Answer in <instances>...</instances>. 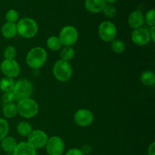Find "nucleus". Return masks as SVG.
Masks as SVG:
<instances>
[{
	"label": "nucleus",
	"instance_id": "nucleus-1",
	"mask_svg": "<svg viewBox=\"0 0 155 155\" xmlns=\"http://www.w3.org/2000/svg\"><path fill=\"white\" fill-rule=\"evenodd\" d=\"M47 52L42 47L36 46L31 48L27 56L26 63L33 70H37L42 68L47 61Z\"/></svg>",
	"mask_w": 155,
	"mask_h": 155
},
{
	"label": "nucleus",
	"instance_id": "nucleus-2",
	"mask_svg": "<svg viewBox=\"0 0 155 155\" xmlns=\"http://www.w3.org/2000/svg\"><path fill=\"white\" fill-rule=\"evenodd\" d=\"M16 105L18 114L26 119L34 117L39 112V105L37 102L30 98L19 100Z\"/></svg>",
	"mask_w": 155,
	"mask_h": 155
},
{
	"label": "nucleus",
	"instance_id": "nucleus-3",
	"mask_svg": "<svg viewBox=\"0 0 155 155\" xmlns=\"http://www.w3.org/2000/svg\"><path fill=\"white\" fill-rule=\"evenodd\" d=\"M16 26L18 34L25 39L34 37L38 33L37 23L30 18H22L16 24Z\"/></svg>",
	"mask_w": 155,
	"mask_h": 155
},
{
	"label": "nucleus",
	"instance_id": "nucleus-4",
	"mask_svg": "<svg viewBox=\"0 0 155 155\" xmlns=\"http://www.w3.org/2000/svg\"><path fill=\"white\" fill-rule=\"evenodd\" d=\"M52 72L56 80L60 82H67L72 77L73 68L69 61L61 59L54 63Z\"/></svg>",
	"mask_w": 155,
	"mask_h": 155
},
{
	"label": "nucleus",
	"instance_id": "nucleus-5",
	"mask_svg": "<svg viewBox=\"0 0 155 155\" xmlns=\"http://www.w3.org/2000/svg\"><path fill=\"white\" fill-rule=\"evenodd\" d=\"M33 91V84L28 80H20L15 84L13 92L15 95V101H19L23 98H30Z\"/></svg>",
	"mask_w": 155,
	"mask_h": 155
},
{
	"label": "nucleus",
	"instance_id": "nucleus-6",
	"mask_svg": "<svg viewBox=\"0 0 155 155\" xmlns=\"http://www.w3.org/2000/svg\"><path fill=\"white\" fill-rule=\"evenodd\" d=\"M58 37L62 45L64 46H71L78 40L79 33L75 27L68 25L61 29Z\"/></svg>",
	"mask_w": 155,
	"mask_h": 155
},
{
	"label": "nucleus",
	"instance_id": "nucleus-7",
	"mask_svg": "<svg viewBox=\"0 0 155 155\" xmlns=\"http://www.w3.org/2000/svg\"><path fill=\"white\" fill-rule=\"evenodd\" d=\"M98 36L104 42H112L117 36L115 24L111 21H103L98 27Z\"/></svg>",
	"mask_w": 155,
	"mask_h": 155
},
{
	"label": "nucleus",
	"instance_id": "nucleus-8",
	"mask_svg": "<svg viewBox=\"0 0 155 155\" xmlns=\"http://www.w3.org/2000/svg\"><path fill=\"white\" fill-rule=\"evenodd\" d=\"M28 143L35 149H39L45 146L48 142V135L41 130H32L28 136Z\"/></svg>",
	"mask_w": 155,
	"mask_h": 155
},
{
	"label": "nucleus",
	"instance_id": "nucleus-9",
	"mask_svg": "<svg viewBox=\"0 0 155 155\" xmlns=\"http://www.w3.org/2000/svg\"><path fill=\"white\" fill-rule=\"evenodd\" d=\"M0 69L5 77L15 78L21 72L20 65L15 59H5L1 63Z\"/></svg>",
	"mask_w": 155,
	"mask_h": 155
},
{
	"label": "nucleus",
	"instance_id": "nucleus-10",
	"mask_svg": "<svg viewBox=\"0 0 155 155\" xmlns=\"http://www.w3.org/2000/svg\"><path fill=\"white\" fill-rule=\"evenodd\" d=\"M45 147L48 155H61L64 151V142L59 136H51L48 138Z\"/></svg>",
	"mask_w": 155,
	"mask_h": 155
},
{
	"label": "nucleus",
	"instance_id": "nucleus-11",
	"mask_svg": "<svg viewBox=\"0 0 155 155\" xmlns=\"http://www.w3.org/2000/svg\"><path fill=\"white\" fill-rule=\"evenodd\" d=\"M74 122L80 127H86L92 124L94 120V115L91 110L82 108L74 114Z\"/></svg>",
	"mask_w": 155,
	"mask_h": 155
},
{
	"label": "nucleus",
	"instance_id": "nucleus-12",
	"mask_svg": "<svg viewBox=\"0 0 155 155\" xmlns=\"http://www.w3.org/2000/svg\"><path fill=\"white\" fill-rule=\"evenodd\" d=\"M131 39L133 43L139 46L147 45L151 41L149 31L142 27L134 30L131 34Z\"/></svg>",
	"mask_w": 155,
	"mask_h": 155
},
{
	"label": "nucleus",
	"instance_id": "nucleus-13",
	"mask_svg": "<svg viewBox=\"0 0 155 155\" xmlns=\"http://www.w3.org/2000/svg\"><path fill=\"white\" fill-rule=\"evenodd\" d=\"M145 23V17L139 11H134L132 12L128 18V24L131 28L136 30L141 28Z\"/></svg>",
	"mask_w": 155,
	"mask_h": 155
},
{
	"label": "nucleus",
	"instance_id": "nucleus-14",
	"mask_svg": "<svg viewBox=\"0 0 155 155\" xmlns=\"http://www.w3.org/2000/svg\"><path fill=\"white\" fill-rule=\"evenodd\" d=\"M106 5H107V2L105 0H86L85 1V8L88 12L91 13L101 12Z\"/></svg>",
	"mask_w": 155,
	"mask_h": 155
},
{
	"label": "nucleus",
	"instance_id": "nucleus-15",
	"mask_svg": "<svg viewBox=\"0 0 155 155\" xmlns=\"http://www.w3.org/2000/svg\"><path fill=\"white\" fill-rule=\"evenodd\" d=\"M14 155H36V151L27 142H22L18 144Z\"/></svg>",
	"mask_w": 155,
	"mask_h": 155
},
{
	"label": "nucleus",
	"instance_id": "nucleus-16",
	"mask_svg": "<svg viewBox=\"0 0 155 155\" xmlns=\"http://www.w3.org/2000/svg\"><path fill=\"white\" fill-rule=\"evenodd\" d=\"M18 143L12 136H6L1 141V147L6 153H13L16 148Z\"/></svg>",
	"mask_w": 155,
	"mask_h": 155
},
{
	"label": "nucleus",
	"instance_id": "nucleus-17",
	"mask_svg": "<svg viewBox=\"0 0 155 155\" xmlns=\"http://www.w3.org/2000/svg\"><path fill=\"white\" fill-rule=\"evenodd\" d=\"M1 32L3 37L6 38V39H12V38H14L16 36V34H18L16 24L8 22L5 23L2 26V27Z\"/></svg>",
	"mask_w": 155,
	"mask_h": 155
},
{
	"label": "nucleus",
	"instance_id": "nucleus-18",
	"mask_svg": "<svg viewBox=\"0 0 155 155\" xmlns=\"http://www.w3.org/2000/svg\"><path fill=\"white\" fill-rule=\"evenodd\" d=\"M15 84V82L13 78L5 77L4 78L0 80V89L4 93H5V92H13Z\"/></svg>",
	"mask_w": 155,
	"mask_h": 155
},
{
	"label": "nucleus",
	"instance_id": "nucleus-19",
	"mask_svg": "<svg viewBox=\"0 0 155 155\" xmlns=\"http://www.w3.org/2000/svg\"><path fill=\"white\" fill-rule=\"evenodd\" d=\"M140 80L143 85L146 86H154L155 83V74L151 71H145L142 73Z\"/></svg>",
	"mask_w": 155,
	"mask_h": 155
},
{
	"label": "nucleus",
	"instance_id": "nucleus-20",
	"mask_svg": "<svg viewBox=\"0 0 155 155\" xmlns=\"http://www.w3.org/2000/svg\"><path fill=\"white\" fill-rule=\"evenodd\" d=\"M2 113L3 115L8 119L16 117V115L18 114V109H17L16 104H15L14 102L5 104L3 107Z\"/></svg>",
	"mask_w": 155,
	"mask_h": 155
},
{
	"label": "nucleus",
	"instance_id": "nucleus-21",
	"mask_svg": "<svg viewBox=\"0 0 155 155\" xmlns=\"http://www.w3.org/2000/svg\"><path fill=\"white\" fill-rule=\"evenodd\" d=\"M47 47L52 51H58L63 46L58 36H52L48 38L46 41Z\"/></svg>",
	"mask_w": 155,
	"mask_h": 155
},
{
	"label": "nucleus",
	"instance_id": "nucleus-22",
	"mask_svg": "<svg viewBox=\"0 0 155 155\" xmlns=\"http://www.w3.org/2000/svg\"><path fill=\"white\" fill-rule=\"evenodd\" d=\"M32 126L26 121L20 122L17 126V132L21 136H28L32 132Z\"/></svg>",
	"mask_w": 155,
	"mask_h": 155
},
{
	"label": "nucleus",
	"instance_id": "nucleus-23",
	"mask_svg": "<svg viewBox=\"0 0 155 155\" xmlns=\"http://www.w3.org/2000/svg\"><path fill=\"white\" fill-rule=\"evenodd\" d=\"M75 56V50L71 46H64L60 52V57L61 60L70 61Z\"/></svg>",
	"mask_w": 155,
	"mask_h": 155
},
{
	"label": "nucleus",
	"instance_id": "nucleus-24",
	"mask_svg": "<svg viewBox=\"0 0 155 155\" xmlns=\"http://www.w3.org/2000/svg\"><path fill=\"white\" fill-rule=\"evenodd\" d=\"M125 48V44L122 40L114 39L111 42V49L113 50L114 52L117 53V54H120V53L124 52Z\"/></svg>",
	"mask_w": 155,
	"mask_h": 155
},
{
	"label": "nucleus",
	"instance_id": "nucleus-25",
	"mask_svg": "<svg viewBox=\"0 0 155 155\" xmlns=\"http://www.w3.org/2000/svg\"><path fill=\"white\" fill-rule=\"evenodd\" d=\"M8 131V123L3 118H0V142L7 136Z\"/></svg>",
	"mask_w": 155,
	"mask_h": 155
},
{
	"label": "nucleus",
	"instance_id": "nucleus-26",
	"mask_svg": "<svg viewBox=\"0 0 155 155\" xmlns=\"http://www.w3.org/2000/svg\"><path fill=\"white\" fill-rule=\"evenodd\" d=\"M18 18H19V14L15 9H11L5 15V19L8 23L16 24L17 21H18Z\"/></svg>",
	"mask_w": 155,
	"mask_h": 155
},
{
	"label": "nucleus",
	"instance_id": "nucleus-27",
	"mask_svg": "<svg viewBox=\"0 0 155 155\" xmlns=\"http://www.w3.org/2000/svg\"><path fill=\"white\" fill-rule=\"evenodd\" d=\"M104 15L107 18H114L117 15V9L112 5H107L102 11Z\"/></svg>",
	"mask_w": 155,
	"mask_h": 155
},
{
	"label": "nucleus",
	"instance_id": "nucleus-28",
	"mask_svg": "<svg viewBox=\"0 0 155 155\" xmlns=\"http://www.w3.org/2000/svg\"><path fill=\"white\" fill-rule=\"evenodd\" d=\"M145 17V21L147 23L150 27H154L155 26V11L154 9H151L148 12H147Z\"/></svg>",
	"mask_w": 155,
	"mask_h": 155
},
{
	"label": "nucleus",
	"instance_id": "nucleus-29",
	"mask_svg": "<svg viewBox=\"0 0 155 155\" xmlns=\"http://www.w3.org/2000/svg\"><path fill=\"white\" fill-rule=\"evenodd\" d=\"M5 59H15L17 55L16 48L12 45H9L5 48L4 51Z\"/></svg>",
	"mask_w": 155,
	"mask_h": 155
},
{
	"label": "nucleus",
	"instance_id": "nucleus-30",
	"mask_svg": "<svg viewBox=\"0 0 155 155\" xmlns=\"http://www.w3.org/2000/svg\"><path fill=\"white\" fill-rule=\"evenodd\" d=\"M2 100L4 101L5 104H9V103H12L14 101H15V95L14 94L13 92H5L4 93L2 96Z\"/></svg>",
	"mask_w": 155,
	"mask_h": 155
},
{
	"label": "nucleus",
	"instance_id": "nucleus-31",
	"mask_svg": "<svg viewBox=\"0 0 155 155\" xmlns=\"http://www.w3.org/2000/svg\"><path fill=\"white\" fill-rule=\"evenodd\" d=\"M65 155H84L81 149H78V148H71V149L68 150Z\"/></svg>",
	"mask_w": 155,
	"mask_h": 155
},
{
	"label": "nucleus",
	"instance_id": "nucleus-32",
	"mask_svg": "<svg viewBox=\"0 0 155 155\" xmlns=\"http://www.w3.org/2000/svg\"><path fill=\"white\" fill-rule=\"evenodd\" d=\"M148 155H155V142H153L148 147Z\"/></svg>",
	"mask_w": 155,
	"mask_h": 155
},
{
	"label": "nucleus",
	"instance_id": "nucleus-33",
	"mask_svg": "<svg viewBox=\"0 0 155 155\" xmlns=\"http://www.w3.org/2000/svg\"><path fill=\"white\" fill-rule=\"evenodd\" d=\"M149 35L151 40L152 42H155V26L154 27H151V29L149 30Z\"/></svg>",
	"mask_w": 155,
	"mask_h": 155
},
{
	"label": "nucleus",
	"instance_id": "nucleus-34",
	"mask_svg": "<svg viewBox=\"0 0 155 155\" xmlns=\"http://www.w3.org/2000/svg\"><path fill=\"white\" fill-rule=\"evenodd\" d=\"M117 1V0H105V2H106L109 3V4H110V5H111V4H114V3H115V2H116Z\"/></svg>",
	"mask_w": 155,
	"mask_h": 155
},
{
	"label": "nucleus",
	"instance_id": "nucleus-35",
	"mask_svg": "<svg viewBox=\"0 0 155 155\" xmlns=\"http://www.w3.org/2000/svg\"><path fill=\"white\" fill-rule=\"evenodd\" d=\"M6 155H14L13 153H7V154Z\"/></svg>",
	"mask_w": 155,
	"mask_h": 155
}]
</instances>
